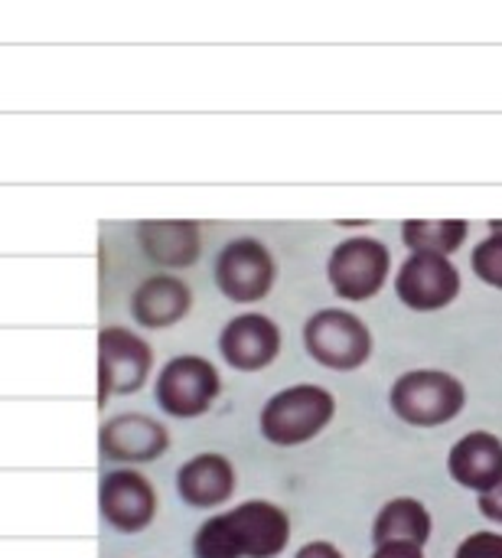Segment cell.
Segmentation results:
<instances>
[{
  "label": "cell",
  "mask_w": 502,
  "mask_h": 558,
  "mask_svg": "<svg viewBox=\"0 0 502 558\" xmlns=\"http://www.w3.org/2000/svg\"><path fill=\"white\" fill-rule=\"evenodd\" d=\"M291 543V520L268 500H248L209 517L193 539L196 558H278Z\"/></svg>",
  "instance_id": "6da1fadb"
},
{
  "label": "cell",
  "mask_w": 502,
  "mask_h": 558,
  "mask_svg": "<svg viewBox=\"0 0 502 558\" xmlns=\"http://www.w3.org/2000/svg\"><path fill=\"white\" fill-rule=\"evenodd\" d=\"M336 415V399L323 386H291L278 396L268 399L261 409V435L271 445L281 448H297L314 441Z\"/></svg>",
  "instance_id": "7a4b0ae2"
},
{
  "label": "cell",
  "mask_w": 502,
  "mask_h": 558,
  "mask_svg": "<svg viewBox=\"0 0 502 558\" xmlns=\"http://www.w3.org/2000/svg\"><path fill=\"white\" fill-rule=\"evenodd\" d=\"M392 412L415 428H438L457 418L467 405V389L457 376L441 369H415L395 379L389 392Z\"/></svg>",
  "instance_id": "3957f363"
},
{
  "label": "cell",
  "mask_w": 502,
  "mask_h": 558,
  "mask_svg": "<svg viewBox=\"0 0 502 558\" xmlns=\"http://www.w3.org/2000/svg\"><path fill=\"white\" fill-rule=\"evenodd\" d=\"M304 347L314 363L336 373H353L372 356V333L356 314L327 307L304 324Z\"/></svg>",
  "instance_id": "277c9868"
},
{
  "label": "cell",
  "mask_w": 502,
  "mask_h": 558,
  "mask_svg": "<svg viewBox=\"0 0 502 558\" xmlns=\"http://www.w3.org/2000/svg\"><path fill=\"white\" fill-rule=\"evenodd\" d=\"M392 271V255L389 245L372 239V235H353L343 239L330 262H327V275L333 291L343 301H369L376 298Z\"/></svg>",
  "instance_id": "5b68a950"
},
{
  "label": "cell",
  "mask_w": 502,
  "mask_h": 558,
  "mask_svg": "<svg viewBox=\"0 0 502 558\" xmlns=\"http://www.w3.org/2000/svg\"><path fill=\"white\" fill-rule=\"evenodd\" d=\"M154 369V350L144 337L124 327H105L98 333V405L111 396H127L144 389Z\"/></svg>",
  "instance_id": "8992f818"
},
{
  "label": "cell",
  "mask_w": 502,
  "mask_h": 558,
  "mask_svg": "<svg viewBox=\"0 0 502 558\" xmlns=\"http://www.w3.org/2000/svg\"><path fill=\"white\" fill-rule=\"evenodd\" d=\"M222 379L216 366L203 356H176L170 360L154 386L157 405L173 418H199L219 399Z\"/></svg>",
  "instance_id": "52a82bcc"
},
{
  "label": "cell",
  "mask_w": 502,
  "mask_h": 558,
  "mask_svg": "<svg viewBox=\"0 0 502 558\" xmlns=\"http://www.w3.org/2000/svg\"><path fill=\"white\" fill-rule=\"evenodd\" d=\"M216 288L222 298L235 304H255L268 298L278 278V265L265 242L258 239H232L216 258Z\"/></svg>",
  "instance_id": "ba28073f"
},
{
  "label": "cell",
  "mask_w": 502,
  "mask_h": 558,
  "mask_svg": "<svg viewBox=\"0 0 502 558\" xmlns=\"http://www.w3.org/2000/svg\"><path fill=\"white\" fill-rule=\"evenodd\" d=\"M395 294L405 307L418 314L441 311L461 294V271L448 255L438 252H412L395 275Z\"/></svg>",
  "instance_id": "9c48e42d"
},
{
  "label": "cell",
  "mask_w": 502,
  "mask_h": 558,
  "mask_svg": "<svg viewBox=\"0 0 502 558\" xmlns=\"http://www.w3.org/2000/svg\"><path fill=\"white\" fill-rule=\"evenodd\" d=\"M98 510H101V520L118 530V533H144L154 517H157V490L154 484L124 468V471H111L101 477L98 484Z\"/></svg>",
  "instance_id": "30bf717a"
},
{
  "label": "cell",
  "mask_w": 502,
  "mask_h": 558,
  "mask_svg": "<svg viewBox=\"0 0 502 558\" xmlns=\"http://www.w3.org/2000/svg\"><path fill=\"white\" fill-rule=\"evenodd\" d=\"M222 360L238 373H258L271 366L281 353V330L265 314H242L232 317L219 333Z\"/></svg>",
  "instance_id": "8fae6325"
},
{
  "label": "cell",
  "mask_w": 502,
  "mask_h": 558,
  "mask_svg": "<svg viewBox=\"0 0 502 558\" xmlns=\"http://www.w3.org/2000/svg\"><path fill=\"white\" fill-rule=\"evenodd\" d=\"M170 448L167 428L150 415H118L101 425L98 432V451L108 461L121 464H147L163 458Z\"/></svg>",
  "instance_id": "7c38bea8"
},
{
  "label": "cell",
  "mask_w": 502,
  "mask_h": 558,
  "mask_svg": "<svg viewBox=\"0 0 502 558\" xmlns=\"http://www.w3.org/2000/svg\"><path fill=\"white\" fill-rule=\"evenodd\" d=\"M137 245L157 268H189L203 252L199 222L189 219H150L137 222Z\"/></svg>",
  "instance_id": "4fadbf2b"
},
{
  "label": "cell",
  "mask_w": 502,
  "mask_h": 558,
  "mask_svg": "<svg viewBox=\"0 0 502 558\" xmlns=\"http://www.w3.org/2000/svg\"><path fill=\"white\" fill-rule=\"evenodd\" d=\"M235 468L225 454H196L176 471V494L193 510L222 507L235 497Z\"/></svg>",
  "instance_id": "5bb4252c"
},
{
  "label": "cell",
  "mask_w": 502,
  "mask_h": 558,
  "mask_svg": "<svg viewBox=\"0 0 502 558\" xmlns=\"http://www.w3.org/2000/svg\"><path fill=\"white\" fill-rule=\"evenodd\" d=\"M193 307V291L176 275H154L131 294V317L147 330H163L180 324Z\"/></svg>",
  "instance_id": "9a60e30c"
},
{
  "label": "cell",
  "mask_w": 502,
  "mask_h": 558,
  "mask_svg": "<svg viewBox=\"0 0 502 558\" xmlns=\"http://www.w3.org/2000/svg\"><path fill=\"white\" fill-rule=\"evenodd\" d=\"M451 477L477 494H490L502 484V441L490 432L464 435L448 458Z\"/></svg>",
  "instance_id": "2e32d148"
},
{
  "label": "cell",
  "mask_w": 502,
  "mask_h": 558,
  "mask_svg": "<svg viewBox=\"0 0 502 558\" xmlns=\"http://www.w3.org/2000/svg\"><path fill=\"white\" fill-rule=\"evenodd\" d=\"M418 543L425 546L431 539V513L425 510V504L412 500V497H399V500H389L376 523H372V543L376 546H385V543Z\"/></svg>",
  "instance_id": "e0dca14e"
},
{
  "label": "cell",
  "mask_w": 502,
  "mask_h": 558,
  "mask_svg": "<svg viewBox=\"0 0 502 558\" xmlns=\"http://www.w3.org/2000/svg\"><path fill=\"white\" fill-rule=\"evenodd\" d=\"M470 226L464 219H408L402 222V242L412 252H438L454 255L467 242Z\"/></svg>",
  "instance_id": "ac0fdd59"
},
{
  "label": "cell",
  "mask_w": 502,
  "mask_h": 558,
  "mask_svg": "<svg viewBox=\"0 0 502 558\" xmlns=\"http://www.w3.org/2000/svg\"><path fill=\"white\" fill-rule=\"evenodd\" d=\"M470 268H474V275H477L483 284L502 291V232H490V235L474 248Z\"/></svg>",
  "instance_id": "d6986e66"
},
{
  "label": "cell",
  "mask_w": 502,
  "mask_h": 558,
  "mask_svg": "<svg viewBox=\"0 0 502 558\" xmlns=\"http://www.w3.org/2000/svg\"><path fill=\"white\" fill-rule=\"evenodd\" d=\"M454 558H502V536L500 533H470Z\"/></svg>",
  "instance_id": "ffe728a7"
},
{
  "label": "cell",
  "mask_w": 502,
  "mask_h": 558,
  "mask_svg": "<svg viewBox=\"0 0 502 558\" xmlns=\"http://www.w3.org/2000/svg\"><path fill=\"white\" fill-rule=\"evenodd\" d=\"M372 558H425V546L399 539V543H385V546H376Z\"/></svg>",
  "instance_id": "44dd1931"
},
{
  "label": "cell",
  "mask_w": 502,
  "mask_h": 558,
  "mask_svg": "<svg viewBox=\"0 0 502 558\" xmlns=\"http://www.w3.org/2000/svg\"><path fill=\"white\" fill-rule=\"evenodd\" d=\"M477 507H480V513H483L490 523L502 526V484L497 487V490H490V494H480Z\"/></svg>",
  "instance_id": "7402d4cb"
},
{
  "label": "cell",
  "mask_w": 502,
  "mask_h": 558,
  "mask_svg": "<svg viewBox=\"0 0 502 558\" xmlns=\"http://www.w3.org/2000/svg\"><path fill=\"white\" fill-rule=\"evenodd\" d=\"M294 558H343V553L333 543H307Z\"/></svg>",
  "instance_id": "603a6c76"
},
{
  "label": "cell",
  "mask_w": 502,
  "mask_h": 558,
  "mask_svg": "<svg viewBox=\"0 0 502 558\" xmlns=\"http://www.w3.org/2000/svg\"><path fill=\"white\" fill-rule=\"evenodd\" d=\"M490 232H502V219H493V222H490Z\"/></svg>",
  "instance_id": "cb8c5ba5"
}]
</instances>
